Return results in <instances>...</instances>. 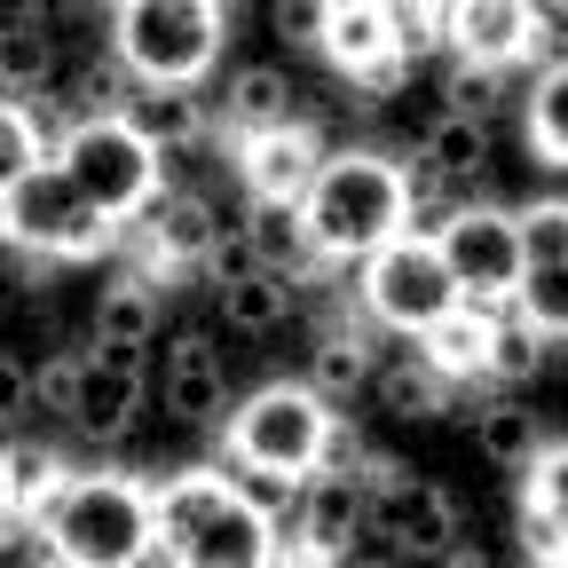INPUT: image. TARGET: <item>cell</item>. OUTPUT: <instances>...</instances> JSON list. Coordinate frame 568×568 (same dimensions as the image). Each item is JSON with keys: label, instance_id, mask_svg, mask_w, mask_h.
<instances>
[{"label": "cell", "instance_id": "6da1fadb", "mask_svg": "<svg viewBox=\"0 0 568 568\" xmlns=\"http://www.w3.org/2000/svg\"><path fill=\"white\" fill-rule=\"evenodd\" d=\"M151 545L166 568H268L284 537L222 466H174L151 489Z\"/></svg>", "mask_w": 568, "mask_h": 568}, {"label": "cell", "instance_id": "7a4b0ae2", "mask_svg": "<svg viewBox=\"0 0 568 568\" xmlns=\"http://www.w3.org/2000/svg\"><path fill=\"white\" fill-rule=\"evenodd\" d=\"M301 230H308V253L332 268V261H372L387 237L410 230V182H403V159L387 151H324L308 197H301Z\"/></svg>", "mask_w": 568, "mask_h": 568}, {"label": "cell", "instance_id": "3957f363", "mask_svg": "<svg viewBox=\"0 0 568 568\" xmlns=\"http://www.w3.org/2000/svg\"><path fill=\"white\" fill-rule=\"evenodd\" d=\"M48 560L63 568H142L151 545V481L134 474H63V489L32 514Z\"/></svg>", "mask_w": 568, "mask_h": 568}, {"label": "cell", "instance_id": "277c9868", "mask_svg": "<svg viewBox=\"0 0 568 568\" xmlns=\"http://www.w3.org/2000/svg\"><path fill=\"white\" fill-rule=\"evenodd\" d=\"M230 48L222 0H126L111 17V55L134 88H197Z\"/></svg>", "mask_w": 568, "mask_h": 568}, {"label": "cell", "instance_id": "5b68a950", "mask_svg": "<svg viewBox=\"0 0 568 568\" xmlns=\"http://www.w3.org/2000/svg\"><path fill=\"white\" fill-rule=\"evenodd\" d=\"M324 426H332V403H324L308 379H261V387L237 395L230 418H222V458H230L237 474L308 481V474H316V450H324Z\"/></svg>", "mask_w": 568, "mask_h": 568}, {"label": "cell", "instance_id": "8992f818", "mask_svg": "<svg viewBox=\"0 0 568 568\" xmlns=\"http://www.w3.org/2000/svg\"><path fill=\"white\" fill-rule=\"evenodd\" d=\"M48 159H55V174L80 190L103 222H119V230H126L134 213L159 197V182H166V159H159L126 119H80V126H63Z\"/></svg>", "mask_w": 568, "mask_h": 568}, {"label": "cell", "instance_id": "52a82bcc", "mask_svg": "<svg viewBox=\"0 0 568 568\" xmlns=\"http://www.w3.org/2000/svg\"><path fill=\"white\" fill-rule=\"evenodd\" d=\"M119 237H126V230L103 222V213L55 174V159L32 166L9 197H0V245H17V253H40V261H95V253H111Z\"/></svg>", "mask_w": 568, "mask_h": 568}, {"label": "cell", "instance_id": "ba28073f", "mask_svg": "<svg viewBox=\"0 0 568 568\" xmlns=\"http://www.w3.org/2000/svg\"><path fill=\"white\" fill-rule=\"evenodd\" d=\"M435 253H443V268H450V284H458V301H466V308H489V316H506L514 293H521V276H529L514 205H489V197L443 213Z\"/></svg>", "mask_w": 568, "mask_h": 568}, {"label": "cell", "instance_id": "9c48e42d", "mask_svg": "<svg viewBox=\"0 0 568 568\" xmlns=\"http://www.w3.org/2000/svg\"><path fill=\"white\" fill-rule=\"evenodd\" d=\"M355 301H364V316H372V324H387V332L418 339V332H435V324L458 308V284H450V268H443L435 237L403 230V237H387V245L364 261V284H355Z\"/></svg>", "mask_w": 568, "mask_h": 568}, {"label": "cell", "instance_id": "30bf717a", "mask_svg": "<svg viewBox=\"0 0 568 568\" xmlns=\"http://www.w3.org/2000/svg\"><path fill=\"white\" fill-rule=\"evenodd\" d=\"M316 55L355 88V103H387L403 88V55H395V24H387V0H324V40Z\"/></svg>", "mask_w": 568, "mask_h": 568}, {"label": "cell", "instance_id": "8fae6325", "mask_svg": "<svg viewBox=\"0 0 568 568\" xmlns=\"http://www.w3.org/2000/svg\"><path fill=\"white\" fill-rule=\"evenodd\" d=\"M213 230H222V213H213V197L205 190H174V182H159V197L126 222V237H134V253H142V284H166V276H182V268H197L205 261V245H213Z\"/></svg>", "mask_w": 568, "mask_h": 568}, {"label": "cell", "instance_id": "7c38bea8", "mask_svg": "<svg viewBox=\"0 0 568 568\" xmlns=\"http://www.w3.org/2000/svg\"><path fill=\"white\" fill-rule=\"evenodd\" d=\"M372 497V537H387L403 560H443L466 529H458V497L450 489H435V481H418L410 466H395L379 489H364Z\"/></svg>", "mask_w": 568, "mask_h": 568}, {"label": "cell", "instance_id": "4fadbf2b", "mask_svg": "<svg viewBox=\"0 0 568 568\" xmlns=\"http://www.w3.org/2000/svg\"><path fill=\"white\" fill-rule=\"evenodd\" d=\"M545 40H552V24L537 0H450V24H443V48L481 71H514Z\"/></svg>", "mask_w": 568, "mask_h": 568}, {"label": "cell", "instance_id": "5bb4252c", "mask_svg": "<svg viewBox=\"0 0 568 568\" xmlns=\"http://www.w3.org/2000/svg\"><path fill=\"white\" fill-rule=\"evenodd\" d=\"M316 166H324V134H316L308 119L237 142V182H245L253 205H301L308 182H316Z\"/></svg>", "mask_w": 568, "mask_h": 568}, {"label": "cell", "instance_id": "9a60e30c", "mask_svg": "<svg viewBox=\"0 0 568 568\" xmlns=\"http://www.w3.org/2000/svg\"><path fill=\"white\" fill-rule=\"evenodd\" d=\"M364 529H372V497H364V481L308 474L301 514H293V545L316 552L324 568H339V560H355V537H364Z\"/></svg>", "mask_w": 568, "mask_h": 568}, {"label": "cell", "instance_id": "2e32d148", "mask_svg": "<svg viewBox=\"0 0 568 568\" xmlns=\"http://www.w3.org/2000/svg\"><path fill=\"white\" fill-rule=\"evenodd\" d=\"M166 418L182 426H222L230 418V372H222V347H213V332H174L166 347Z\"/></svg>", "mask_w": 568, "mask_h": 568}, {"label": "cell", "instance_id": "e0dca14e", "mask_svg": "<svg viewBox=\"0 0 568 568\" xmlns=\"http://www.w3.org/2000/svg\"><path fill=\"white\" fill-rule=\"evenodd\" d=\"M521 552L529 560L568 552V443H545L521 466Z\"/></svg>", "mask_w": 568, "mask_h": 568}, {"label": "cell", "instance_id": "ac0fdd59", "mask_svg": "<svg viewBox=\"0 0 568 568\" xmlns=\"http://www.w3.org/2000/svg\"><path fill=\"white\" fill-rule=\"evenodd\" d=\"M151 339H159V293H151L142 276H119V284H103V301H95V347H88V355H103V364H126V372H142Z\"/></svg>", "mask_w": 568, "mask_h": 568}, {"label": "cell", "instance_id": "d6986e66", "mask_svg": "<svg viewBox=\"0 0 568 568\" xmlns=\"http://www.w3.org/2000/svg\"><path fill=\"white\" fill-rule=\"evenodd\" d=\"M293 119H301V88H293V71H284V63H237L230 71V88H222L230 142L268 134V126H293Z\"/></svg>", "mask_w": 568, "mask_h": 568}, {"label": "cell", "instance_id": "ffe728a7", "mask_svg": "<svg viewBox=\"0 0 568 568\" xmlns=\"http://www.w3.org/2000/svg\"><path fill=\"white\" fill-rule=\"evenodd\" d=\"M418 174H426V182H443L450 205H474V190H481V174H489V126L443 111L435 126L418 134Z\"/></svg>", "mask_w": 568, "mask_h": 568}, {"label": "cell", "instance_id": "44dd1931", "mask_svg": "<svg viewBox=\"0 0 568 568\" xmlns=\"http://www.w3.org/2000/svg\"><path fill=\"white\" fill-rule=\"evenodd\" d=\"M119 119H126L142 142H151L159 159H182V151H197V142L213 134V119H205V95H197V88H134Z\"/></svg>", "mask_w": 568, "mask_h": 568}, {"label": "cell", "instance_id": "7402d4cb", "mask_svg": "<svg viewBox=\"0 0 568 568\" xmlns=\"http://www.w3.org/2000/svg\"><path fill=\"white\" fill-rule=\"evenodd\" d=\"M134 418H142V372L88 355V372H80V403H71V426H80L88 443H126V435H134Z\"/></svg>", "mask_w": 568, "mask_h": 568}, {"label": "cell", "instance_id": "603a6c76", "mask_svg": "<svg viewBox=\"0 0 568 568\" xmlns=\"http://www.w3.org/2000/svg\"><path fill=\"white\" fill-rule=\"evenodd\" d=\"M63 71V48L48 32L40 9H17L9 24H0V95L9 103H40V88Z\"/></svg>", "mask_w": 568, "mask_h": 568}, {"label": "cell", "instance_id": "cb8c5ba5", "mask_svg": "<svg viewBox=\"0 0 568 568\" xmlns=\"http://www.w3.org/2000/svg\"><path fill=\"white\" fill-rule=\"evenodd\" d=\"M489 332H497V316L458 301L435 332H418V347H410V355H418V364L435 372L443 387H466V379H481V364H489Z\"/></svg>", "mask_w": 568, "mask_h": 568}, {"label": "cell", "instance_id": "d4e9b609", "mask_svg": "<svg viewBox=\"0 0 568 568\" xmlns=\"http://www.w3.org/2000/svg\"><path fill=\"white\" fill-rule=\"evenodd\" d=\"M245 245H253V261L261 268H276L284 284H293V293H301V284L324 268L316 253H308V230H301V205H245Z\"/></svg>", "mask_w": 568, "mask_h": 568}, {"label": "cell", "instance_id": "484cf974", "mask_svg": "<svg viewBox=\"0 0 568 568\" xmlns=\"http://www.w3.org/2000/svg\"><path fill=\"white\" fill-rule=\"evenodd\" d=\"M372 372H379V364H372V339H364V332H339V324L316 332V347H308V387H316L332 410H347L355 395H364Z\"/></svg>", "mask_w": 568, "mask_h": 568}, {"label": "cell", "instance_id": "4316f807", "mask_svg": "<svg viewBox=\"0 0 568 568\" xmlns=\"http://www.w3.org/2000/svg\"><path fill=\"white\" fill-rule=\"evenodd\" d=\"M372 395H379V410H387V418H403V426H410V418H450V410H458V403H450L458 387H443V379L426 372L410 347L395 355V364H379V372H372Z\"/></svg>", "mask_w": 568, "mask_h": 568}, {"label": "cell", "instance_id": "83f0119b", "mask_svg": "<svg viewBox=\"0 0 568 568\" xmlns=\"http://www.w3.org/2000/svg\"><path fill=\"white\" fill-rule=\"evenodd\" d=\"M521 134H529L537 166H568V63H545L537 71V88L521 103Z\"/></svg>", "mask_w": 568, "mask_h": 568}, {"label": "cell", "instance_id": "f1b7e54d", "mask_svg": "<svg viewBox=\"0 0 568 568\" xmlns=\"http://www.w3.org/2000/svg\"><path fill=\"white\" fill-rule=\"evenodd\" d=\"M474 450H481L489 466L521 474V466L545 450V435H537V410H521V403H481V410H474Z\"/></svg>", "mask_w": 568, "mask_h": 568}, {"label": "cell", "instance_id": "f546056e", "mask_svg": "<svg viewBox=\"0 0 568 568\" xmlns=\"http://www.w3.org/2000/svg\"><path fill=\"white\" fill-rule=\"evenodd\" d=\"M284 316H293V284H284L276 268H253V276L222 284V324H230V332L261 339V332H276Z\"/></svg>", "mask_w": 568, "mask_h": 568}, {"label": "cell", "instance_id": "4dcf8cb0", "mask_svg": "<svg viewBox=\"0 0 568 568\" xmlns=\"http://www.w3.org/2000/svg\"><path fill=\"white\" fill-rule=\"evenodd\" d=\"M0 458H9V497H17V521L32 529V514L48 506V497L63 489V450L55 443H0Z\"/></svg>", "mask_w": 568, "mask_h": 568}, {"label": "cell", "instance_id": "1f68e13d", "mask_svg": "<svg viewBox=\"0 0 568 568\" xmlns=\"http://www.w3.org/2000/svg\"><path fill=\"white\" fill-rule=\"evenodd\" d=\"M48 151H55V142H48V126H40V111L32 103H9V95H0V197H9L32 166H48Z\"/></svg>", "mask_w": 568, "mask_h": 568}, {"label": "cell", "instance_id": "d6a6232c", "mask_svg": "<svg viewBox=\"0 0 568 568\" xmlns=\"http://www.w3.org/2000/svg\"><path fill=\"white\" fill-rule=\"evenodd\" d=\"M506 316H514V324H529L537 339H568V261H552V268H529Z\"/></svg>", "mask_w": 568, "mask_h": 568}, {"label": "cell", "instance_id": "836d02e7", "mask_svg": "<svg viewBox=\"0 0 568 568\" xmlns=\"http://www.w3.org/2000/svg\"><path fill=\"white\" fill-rule=\"evenodd\" d=\"M126 95H134L126 63H119V55H95V63L71 71V111H63V126H80V119H119Z\"/></svg>", "mask_w": 568, "mask_h": 568}, {"label": "cell", "instance_id": "e575fe53", "mask_svg": "<svg viewBox=\"0 0 568 568\" xmlns=\"http://www.w3.org/2000/svg\"><path fill=\"white\" fill-rule=\"evenodd\" d=\"M545 372V339L529 332V324H514V316H497V332H489V364H481V379L489 387H529Z\"/></svg>", "mask_w": 568, "mask_h": 568}, {"label": "cell", "instance_id": "d590c367", "mask_svg": "<svg viewBox=\"0 0 568 568\" xmlns=\"http://www.w3.org/2000/svg\"><path fill=\"white\" fill-rule=\"evenodd\" d=\"M497 103H506V71H481V63H450V71H443V111H450V119L489 126Z\"/></svg>", "mask_w": 568, "mask_h": 568}, {"label": "cell", "instance_id": "8d00e7d4", "mask_svg": "<svg viewBox=\"0 0 568 568\" xmlns=\"http://www.w3.org/2000/svg\"><path fill=\"white\" fill-rule=\"evenodd\" d=\"M387 24H395V55H403V63H426V55L443 48L450 0H387Z\"/></svg>", "mask_w": 568, "mask_h": 568}, {"label": "cell", "instance_id": "74e56055", "mask_svg": "<svg viewBox=\"0 0 568 568\" xmlns=\"http://www.w3.org/2000/svg\"><path fill=\"white\" fill-rule=\"evenodd\" d=\"M514 230H521V253H529V268H552V261H568V197H529V205L514 213Z\"/></svg>", "mask_w": 568, "mask_h": 568}, {"label": "cell", "instance_id": "f35d334b", "mask_svg": "<svg viewBox=\"0 0 568 568\" xmlns=\"http://www.w3.org/2000/svg\"><path fill=\"white\" fill-rule=\"evenodd\" d=\"M372 443H364V426H355L347 410H332V426H324V450H316V474H332V481H364L372 474Z\"/></svg>", "mask_w": 568, "mask_h": 568}, {"label": "cell", "instance_id": "ab89813d", "mask_svg": "<svg viewBox=\"0 0 568 568\" xmlns=\"http://www.w3.org/2000/svg\"><path fill=\"white\" fill-rule=\"evenodd\" d=\"M80 372H88V347H63V355H48V364L32 372V403L71 418V403H80Z\"/></svg>", "mask_w": 568, "mask_h": 568}, {"label": "cell", "instance_id": "60d3db41", "mask_svg": "<svg viewBox=\"0 0 568 568\" xmlns=\"http://www.w3.org/2000/svg\"><path fill=\"white\" fill-rule=\"evenodd\" d=\"M205 276H213V293H222V284H237V276H253L261 261H253V245H245V230L230 222V230H213V245H205V261H197Z\"/></svg>", "mask_w": 568, "mask_h": 568}, {"label": "cell", "instance_id": "b9f144b4", "mask_svg": "<svg viewBox=\"0 0 568 568\" xmlns=\"http://www.w3.org/2000/svg\"><path fill=\"white\" fill-rule=\"evenodd\" d=\"M268 32L284 48H316L324 40V0H268Z\"/></svg>", "mask_w": 568, "mask_h": 568}, {"label": "cell", "instance_id": "7bdbcfd3", "mask_svg": "<svg viewBox=\"0 0 568 568\" xmlns=\"http://www.w3.org/2000/svg\"><path fill=\"white\" fill-rule=\"evenodd\" d=\"M32 410V372L17 364V355L9 347H0V435H9V426Z\"/></svg>", "mask_w": 568, "mask_h": 568}, {"label": "cell", "instance_id": "ee69618b", "mask_svg": "<svg viewBox=\"0 0 568 568\" xmlns=\"http://www.w3.org/2000/svg\"><path fill=\"white\" fill-rule=\"evenodd\" d=\"M435 568H497V560H489V545H481V537H458V545H450Z\"/></svg>", "mask_w": 568, "mask_h": 568}, {"label": "cell", "instance_id": "f6af8a7d", "mask_svg": "<svg viewBox=\"0 0 568 568\" xmlns=\"http://www.w3.org/2000/svg\"><path fill=\"white\" fill-rule=\"evenodd\" d=\"M9 529H24V521H17V497H9V458H0V537Z\"/></svg>", "mask_w": 568, "mask_h": 568}, {"label": "cell", "instance_id": "bcb514c9", "mask_svg": "<svg viewBox=\"0 0 568 568\" xmlns=\"http://www.w3.org/2000/svg\"><path fill=\"white\" fill-rule=\"evenodd\" d=\"M339 568H403V560H339Z\"/></svg>", "mask_w": 568, "mask_h": 568}, {"label": "cell", "instance_id": "7dc6e473", "mask_svg": "<svg viewBox=\"0 0 568 568\" xmlns=\"http://www.w3.org/2000/svg\"><path fill=\"white\" fill-rule=\"evenodd\" d=\"M95 9H103V17H119V9H126V0H95Z\"/></svg>", "mask_w": 568, "mask_h": 568}, {"label": "cell", "instance_id": "c3c4849f", "mask_svg": "<svg viewBox=\"0 0 568 568\" xmlns=\"http://www.w3.org/2000/svg\"><path fill=\"white\" fill-rule=\"evenodd\" d=\"M403 568H435V560H403Z\"/></svg>", "mask_w": 568, "mask_h": 568}, {"label": "cell", "instance_id": "681fc988", "mask_svg": "<svg viewBox=\"0 0 568 568\" xmlns=\"http://www.w3.org/2000/svg\"><path fill=\"white\" fill-rule=\"evenodd\" d=\"M552 568H568V552H560V560H552Z\"/></svg>", "mask_w": 568, "mask_h": 568}, {"label": "cell", "instance_id": "f907efd6", "mask_svg": "<svg viewBox=\"0 0 568 568\" xmlns=\"http://www.w3.org/2000/svg\"><path fill=\"white\" fill-rule=\"evenodd\" d=\"M40 568H63V560H40Z\"/></svg>", "mask_w": 568, "mask_h": 568}, {"label": "cell", "instance_id": "816d5d0a", "mask_svg": "<svg viewBox=\"0 0 568 568\" xmlns=\"http://www.w3.org/2000/svg\"><path fill=\"white\" fill-rule=\"evenodd\" d=\"M32 9H48V0H32Z\"/></svg>", "mask_w": 568, "mask_h": 568}]
</instances>
